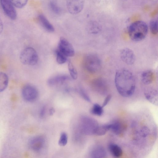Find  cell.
Wrapping results in <instances>:
<instances>
[{"mask_svg": "<svg viewBox=\"0 0 158 158\" xmlns=\"http://www.w3.org/2000/svg\"><path fill=\"white\" fill-rule=\"evenodd\" d=\"M114 82L116 88L122 96L128 97L134 93L135 81L132 73L128 69H122L115 73Z\"/></svg>", "mask_w": 158, "mask_h": 158, "instance_id": "obj_1", "label": "cell"}, {"mask_svg": "<svg viewBox=\"0 0 158 158\" xmlns=\"http://www.w3.org/2000/svg\"><path fill=\"white\" fill-rule=\"evenodd\" d=\"M147 24L141 20L135 21L131 23L128 28V35L130 38L135 41L143 40L148 33Z\"/></svg>", "mask_w": 158, "mask_h": 158, "instance_id": "obj_2", "label": "cell"}, {"mask_svg": "<svg viewBox=\"0 0 158 158\" xmlns=\"http://www.w3.org/2000/svg\"><path fill=\"white\" fill-rule=\"evenodd\" d=\"M98 126L97 122L94 119L88 116H82L79 119L78 129L81 133L94 134Z\"/></svg>", "mask_w": 158, "mask_h": 158, "instance_id": "obj_3", "label": "cell"}, {"mask_svg": "<svg viewBox=\"0 0 158 158\" xmlns=\"http://www.w3.org/2000/svg\"><path fill=\"white\" fill-rule=\"evenodd\" d=\"M19 59L22 64L24 65H34L38 62V56L35 50L31 47H27L20 53Z\"/></svg>", "mask_w": 158, "mask_h": 158, "instance_id": "obj_4", "label": "cell"}, {"mask_svg": "<svg viewBox=\"0 0 158 158\" xmlns=\"http://www.w3.org/2000/svg\"><path fill=\"white\" fill-rule=\"evenodd\" d=\"M83 63L86 69L89 72L95 73L101 68V61L99 57L94 54H89L85 57Z\"/></svg>", "mask_w": 158, "mask_h": 158, "instance_id": "obj_5", "label": "cell"}, {"mask_svg": "<svg viewBox=\"0 0 158 158\" xmlns=\"http://www.w3.org/2000/svg\"><path fill=\"white\" fill-rule=\"evenodd\" d=\"M23 98L28 102H33L38 98L39 92L37 89L34 86L27 84L24 85L22 90Z\"/></svg>", "mask_w": 158, "mask_h": 158, "instance_id": "obj_6", "label": "cell"}, {"mask_svg": "<svg viewBox=\"0 0 158 158\" xmlns=\"http://www.w3.org/2000/svg\"><path fill=\"white\" fill-rule=\"evenodd\" d=\"M56 49L67 57L73 56L75 54V51L73 46L63 37H60Z\"/></svg>", "mask_w": 158, "mask_h": 158, "instance_id": "obj_7", "label": "cell"}, {"mask_svg": "<svg viewBox=\"0 0 158 158\" xmlns=\"http://www.w3.org/2000/svg\"><path fill=\"white\" fill-rule=\"evenodd\" d=\"M1 7L5 14L10 19L15 20L17 18V13L11 0L0 1Z\"/></svg>", "mask_w": 158, "mask_h": 158, "instance_id": "obj_8", "label": "cell"}, {"mask_svg": "<svg viewBox=\"0 0 158 158\" xmlns=\"http://www.w3.org/2000/svg\"><path fill=\"white\" fill-rule=\"evenodd\" d=\"M45 144V139L41 135H37L31 138L29 141V145L33 150L36 152L41 151Z\"/></svg>", "mask_w": 158, "mask_h": 158, "instance_id": "obj_9", "label": "cell"}, {"mask_svg": "<svg viewBox=\"0 0 158 158\" xmlns=\"http://www.w3.org/2000/svg\"><path fill=\"white\" fill-rule=\"evenodd\" d=\"M84 1L81 0H68L66 6L69 13L75 15L81 12L83 9Z\"/></svg>", "mask_w": 158, "mask_h": 158, "instance_id": "obj_10", "label": "cell"}, {"mask_svg": "<svg viewBox=\"0 0 158 158\" xmlns=\"http://www.w3.org/2000/svg\"><path fill=\"white\" fill-rule=\"evenodd\" d=\"M120 58L126 64L131 65L134 64L135 60V56L134 52L131 49L125 48L120 52Z\"/></svg>", "mask_w": 158, "mask_h": 158, "instance_id": "obj_11", "label": "cell"}, {"mask_svg": "<svg viewBox=\"0 0 158 158\" xmlns=\"http://www.w3.org/2000/svg\"><path fill=\"white\" fill-rule=\"evenodd\" d=\"M70 77L69 76L62 74L55 76L49 78L47 81L48 85L50 86H54L61 85L65 82L69 80Z\"/></svg>", "mask_w": 158, "mask_h": 158, "instance_id": "obj_12", "label": "cell"}, {"mask_svg": "<svg viewBox=\"0 0 158 158\" xmlns=\"http://www.w3.org/2000/svg\"><path fill=\"white\" fill-rule=\"evenodd\" d=\"M144 95L146 99L155 105H158V92L155 89L149 88L145 90Z\"/></svg>", "mask_w": 158, "mask_h": 158, "instance_id": "obj_13", "label": "cell"}, {"mask_svg": "<svg viewBox=\"0 0 158 158\" xmlns=\"http://www.w3.org/2000/svg\"><path fill=\"white\" fill-rule=\"evenodd\" d=\"M38 18L41 26L45 30L49 32H52L54 31V27L44 15L42 14L40 15Z\"/></svg>", "mask_w": 158, "mask_h": 158, "instance_id": "obj_14", "label": "cell"}, {"mask_svg": "<svg viewBox=\"0 0 158 158\" xmlns=\"http://www.w3.org/2000/svg\"><path fill=\"white\" fill-rule=\"evenodd\" d=\"M141 77V81L144 84L149 85L153 82L154 79V73L152 70H146L142 73Z\"/></svg>", "mask_w": 158, "mask_h": 158, "instance_id": "obj_15", "label": "cell"}, {"mask_svg": "<svg viewBox=\"0 0 158 158\" xmlns=\"http://www.w3.org/2000/svg\"><path fill=\"white\" fill-rule=\"evenodd\" d=\"M106 85L105 82L100 79L94 80L93 84L95 90L101 94H104L106 92Z\"/></svg>", "mask_w": 158, "mask_h": 158, "instance_id": "obj_16", "label": "cell"}, {"mask_svg": "<svg viewBox=\"0 0 158 158\" xmlns=\"http://www.w3.org/2000/svg\"><path fill=\"white\" fill-rule=\"evenodd\" d=\"M109 149L111 154L115 157H119L122 155V150L120 147L116 144H110L109 146Z\"/></svg>", "mask_w": 158, "mask_h": 158, "instance_id": "obj_17", "label": "cell"}, {"mask_svg": "<svg viewBox=\"0 0 158 158\" xmlns=\"http://www.w3.org/2000/svg\"><path fill=\"white\" fill-rule=\"evenodd\" d=\"M111 127V124L98 126L95 129L94 134L97 135H104L109 130Z\"/></svg>", "mask_w": 158, "mask_h": 158, "instance_id": "obj_18", "label": "cell"}, {"mask_svg": "<svg viewBox=\"0 0 158 158\" xmlns=\"http://www.w3.org/2000/svg\"><path fill=\"white\" fill-rule=\"evenodd\" d=\"M8 78L5 73L0 72V92L4 91L7 87Z\"/></svg>", "mask_w": 158, "mask_h": 158, "instance_id": "obj_19", "label": "cell"}, {"mask_svg": "<svg viewBox=\"0 0 158 158\" xmlns=\"http://www.w3.org/2000/svg\"><path fill=\"white\" fill-rule=\"evenodd\" d=\"M92 114L98 116H101L103 114L104 110L102 106L98 103L94 104L90 110Z\"/></svg>", "mask_w": 158, "mask_h": 158, "instance_id": "obj_20", "label": "cell"}, {"mask_svg": "<svg viewBox=\"0 0 158 158\" xmlns=\"http://www.w3.org/2000/svg\"><path fill=\"white\" fill-rule=\"evenodd\" d=\"M48 6L51 10L54 13L58 15L61 13V9L55 1H50L48 3Z\"/></svg>", "mask_w": 158, "mask_h": 158, "instance_id": "obj_21", "label": "cell"}, {"mask_svg": "<svg viewBox=\"0 0 158 158\" xmlns=\"http://www.w3.org/2000/svg\"><path fill=\"white\" fill-rule=\"evenodd\" d=\"M104 151L101 148H95L91 152V158H103L105 153Z\"/></svg>", "mask_w": 158, "mask_h": 158, "instance_id": "obj_22", "label": "cell"}, {"mask_svg": "<svg viewBox=\"0 0 158 158\" xmlns=\"http://www.w3.org/2000/svg\"><path fill=\"white\" fill-rule=\"evenodd\" d=\"M68 68L71 78L74 80H76L77 78V71L70 60L68 62Z\"/></svg>", "mask_w": 158, "mask_h": 158, "instance_id": "obj_23", "label": "cell"}, {"mask_svg": "<svg viewBox=\"0 0 158 158\" xmlns=\"http://www.w3.org/2000/svg\"><path fill=\"white\" fill-rule=\"evenodd\" d=\"M56 60L57 63L60 64L64 63L67 60V57L59 50H56Z\"/></svg>", "mask_w": 158, "mask_h": 158, "instance_id": "obj_24", "label": "cell"}, {"mask_svg": "<svg viewBox=\"0 0 158 158\" xmlns=\"http://www.w3.org/2000/svg\"><path fill=\"white\" fill-rule=\"evenodd\" d=\"M122 124L119 122L116 121L111 124L110 130L118 134L121 131L122 128Z\"/></svg>", "mask_w": 158, "mask_h": 158, "instance_id": "obj_25", "label": "cell"}, {"mask_svg": "<svg viewBox=\"0 0 158 158\" xmlns=\"http://www.w3.org/2000/svg\"><path fill=\"white\" fill-rule=\"evenodd\" d=\"M149 27L152 34L156 35L158 32V21L157 19H154L151 20L149 23Z\"/></svg>", "mask_w": 158, "mask_h": 158, "instance_id": "obj_26", "label": "cell"}, {"mask_svg": "<svg viewBox=\"0 0 158 158\" xmlns=\"http://www.w3.org/2000/svg\"><path fill=\"white\" fill-rule=\"evenodd\" d=\"M68 137L67 134L65 132H62L58 141V144L61 146H64L67 144Z\"/></svg>", "mask_w": 158, "mask_h": 158, "instance_id": "obj_27", "label": "cell"}, {"mask_svg": "<svg viewBox=\"0 0 158 158\" xmlns=\"http://www.w3.org/2000/svg\"><path fill=\"white\" fill-rule=\"evenodd\" d=\"M15 7L18 8H22L27 4L28 1L27 0H11Z\"/></svg>", "mask_w": 158, "mask_h": 158, "instance_id": "obj_28", "label": "cell"}, {"mask_svg": "<svg viewBox=\"0 0 158 158\" xmlns=\"http://www.w3.org/2000/svg\"><path fill=\"white\" fill-rule=\"evenodd\" d=\"M78 92L81 96L85 100L88 102H91V100L89 97L85 92V91L82 89L80 88L78 90Z\"/></svg>", "mask_w": 158, "mask_h": 158, "instance_id": "obj_29", "label": "cell"}, {"mask_svg": "<svg viewBox=\"0 0 158 158\" xmlns=\"http://www.w3.org/2000/svg\"><path fill=\"white\" fill-rule=\"evenodd\" d=\"M89 30L91 32H97V29L98 27L96 23H93L89 25Z\"/></svg>", "mask_w": 158, "mask_h": 158, "instance_id": "obj_30", "label": "cell"}, {"mask_svg": "<svg viewBox=\"0 0 158 158\" xmlns=\"http://www.w3.org/2000/svg\"><path fill=\"white\" fill-rule=\"evenodd\" d=\"M111 95L109 94L106 97L102 106L103 108L109 102L111 98Z\"/></svg>", "mask_w": 158, "mask_h": 158, "instance_id": "obj_31", "label": "cell"}, {"mask_svg": "<svg viewBox=\"0 0 158 158\" xmlns=\"http://www.w3.org/2000/svg\"><path fill=\"white\" fill-rule=\"evenodd\" d=\"M46 108L45 106H43L41 108L39 113L40 118H43L44 117L46 113Z\"/></svg>", "mask_w": 158, "mask_h": 158, "instance_id": "obj_32", "label": "cell"}, {"mask_svg": "<svg viewBox=\"0 0 158 158\" xmlns=\"http://www.w3.org/2000/svg\"><path fill=\"white\" fill-rule=\"evenodd\" d=\"M3 29V24L2 20L0 17V35L2 33Z\"/></svg>", "mask_w": 158, "mask_h": 158, "instance_id": "obj_33", "label": "cell"}, {"mask_svg": "<svg viewBox=\"0 0 158 158\" xmlns=\"http://www.w3.org/2000/svg\"><path fill=\"white\" fill-rule=\"evenodd\" d=\"M49 112L50 115H53L55 112L54 109L53 107L50 108L49 109Z\"/></svg>", "mask_w": 158, "mask_h": 158, "instance_id": "obj_34", "label": "cell"}]
</instances>
